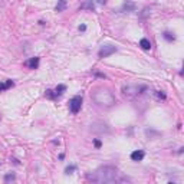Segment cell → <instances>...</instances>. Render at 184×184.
Here are the masks:
<instances>
[{
    "label": "cell",
    "mask_w": 184,
    "mask_h": 184,
    "mask_svg": "<svg viewBox=\"0 0 184 184\" xmlns=\"http://www.w3.org/2000/svg\"><path fill=\"white\" fill-rule=\"evenodd\" d=\"M12 86H15V82L12 79H6L5 82H0V92H3V91H6Z\"/></svg>",
    "instance_id": "obj_11"
},
{
    "label": "cell",
    "mask_w": 184,
    "mask_h": 184,
    "mask_svg": "<svg viewBox=\"0 0 184 184\" xmlns=\"http://www.w3.org/2000/svg\"><path fill=\"white\" fill-rule=\"evenodd\" d=\"M92 99L96 105L99 106H104V108H111L115 105V95L109 91L108 88H104V86H99L96 89H94L92 92Z\"/></svg>",
    "instance_id": "obj_2"
},
{
    "label": "cell",
    "mask_w": 184,
    "mask_h": 184,
    "mask_svg": "<svg viewBox=\"0 0 184 184\" xmlns=\"http://www.w3.org/2000/svg\"><path fill=\"white\" fill-rule=\"evenodd\" d=\"M139 46H141V49H144V50H150V49H151V42L147 39V38H142V39L139 41Z\"/></svg>",
    "instance_id": "obj_12"
},
{
    "label": "cell",
    "mask_w": 184,
    "mask_h": 184,
    "mask_svg": "<svg viewBox=\"0 0 184 184\" xmlns=\"http://www.w3.org/2000/svg\"><path fill=\"white\" fill-rule=\"evenodd\" d=\"M144 157H145V153H144L142 150H135L134 153H131V160H132V161H135V163L142 161V160H144Z\"/></svg>",
    "instance_id": "obj_10"
},
{
    "label": "cell",
    "mask_w": 184,
    "mask_h": 184,
    "mask_svg": "<svg viewBox=\"0 0 184 184\" xmlns=\"http://www.w3.org/2000/svg\"><path fill=\"white\" fill-rule=\"evenodd\" d=\"M65 91H66V86H65V85H62V84H60V85H58V86H56V88L53 89V92H55V95H56V98H59V96H62Z\"/></svg>",
    "instance_id": "obj_14"
},
{
    "label": "cell",
    "mask_w": 184,
    "mask_h": 184,
    "mask_svg": "<svg viewBox=\"0 0 184 184\" xmlns=\"http://www.w3.org/2000/svg\"><path fill=\"white\" fill-rule=\"evenodd\" d=\"M148 16H150V9H148V7H145V9L141 12L139 17H141V19H145V17H148Z\"/></svg>",
    "instance_id": "obj_19"
},
{
    "label": "cell",
    "mask_w": 184,
    "mask_h": 184,
    "mask_svg": "<svg viewBox=\"0 0 184 184\" xmlns=\"http://www.w3.org/2000/svg\"><path fill=\"white\" fill-rule=\"evenodd\" d=\"M16 180V174L15 173H7L5 175V183H10V181H15Z\"/></svg>",
    "instance_id": "obj_16"
},
{
    "label": "cell",
    "mask_w": 184,
    "mask_h": 184,
    "mask_svg": "<svg viewBox=\"0 0 184 184\" xmlns=\"http://www.w3.org/2000/svg\"><path fill=\"white\" fill-rule=\"evenodd\" d=\"M66 9V0H58V5L55 6V12L60 13Z\"/></svg>",
    "instance_id": "obj_13"
},
{
    "label": "cell",
    "mask_w": 184,
    "mask_h": 184,
    "mask_svg": "<svg viewBox=\"0 0 184 184\" xmlns=\"http://www.w3.org/2000/svg\"><path fill=\"white\" fill-rule=\"evenodd\" d=\"M94 144H95L96 148H101V145H102V142H101L99 139H94Z\"/></svg>",
    "instance_id": "obj_21"
},
{
    "label": "cell",
    "mask_w": 184,
    "mask_h": 184,
    "mask_svg": "<svg viewBox=\"0 0 184 184\" xmlns=\"http://www.w3.org/2000/svg\"><path fill=\"white\" fill-rule=\"evenodd\" d=\"M89 131L91 132H95V134H109V132H111V128H109V125L105 124V122L96 121V122L91 124Z\"/></svg>",
    "instance_id": "obj_5"
},
{
    "label": "cell",
    "mask_w": 184,
    "mask_h": 184,
    "mask_svg": "<svg viewBox=\"0 0 184 184\" xmlns=\"http://www.w3.org/2000/svg\"><path fill=\"white\" fill-rule=\"evenodd\" d=\"M147 89L145 85H127V86H124L122 88V94L124 95H127V96H138V95H142Z\"/></svg>",
    "instance_id": "obj_3"
},
{
    "label": "cell",
    "mask_w": 184,
    "mask_h": 184,
    "mask_svg": "<svg viewBox=\"0 0 184 184\" xmlns=\"http://www.w3.org/2000/svg\"><path fill=\"white\" fill-rule=\"evenodd\" d=\"M75 170H76V165H75V164H70V165H68V167L65 168V174L69 175V174H72L73 171H75Z\"/></svg>",
    "instance_id": "obj_17"
},
{
    "label": "cell",
    "mask_w": 184,
    "mask_h": 184,
    "mask_svg": "<svg viewBox=\"0 0 184 184\" xmlns=\"http://www.w3.org/2000/svg\"><path fill=\"white\" fill-rule=\"evenodd\" d=\"M95 76H98V78H104V79L106 78V76H105V73H101V72H95Z\"/></svg>",
    "instance_id": "obj_22"
},
{
    "label": "cell",
    "mask_w": 184,
    "mask_h": 184,
    "mask_svg": "<svg viewBox=\"0 0 184 184\" xmlns=\"http://www.w3.org/2000/svg\"><path fill=\"white\" fill-rule=\"evenodd\" d=\"M39 62H41V58L35 56V58H30L29 60H26L25 65H26L29 69H38V68H39Z\"/></svg>",
    "instance_id": "obj_8"
},
{
    "label": "cell",
    "mask_w": 184,
    "mask_h": 184,
    "mask_svg": "<svg viewBox=\"0 0 184 184\" xmlns=\"http://www.w3.org/2000/svg\"><path fill=\"white\" fill-rule=\"evenodd\" d=\"M117 52V48L114 45H102L101 49L98 50V58L104 59V58H108V56H111L112 53Z\"/></svg>",
    "instance_id": "obj_6"
},
{
    "label": "cell",
    "mask_w": 184,
    "mask_h": 184,
    "mask_svg": "<svg viewBox=\"0 0 184 184\" xmlns=\"http://www.w3.org/2000/svg\"><path fill=\"white\" fill-rule=\"evenodd\" d=\"M95 2H96V3H99V5H105L106 0H95Z\"/></svg>",
    "instance_id": "obj_24"
},
{
    "label": "cell",
    "mask_w": 184,
    "mask_h": 184,
    "mask_svg": "<svg viewBox=\"0 0 184 184\" xmlns=\"http://www.w3.org/2000/svg\"><path fill=\"white\" fill-rule=\"evenodd\" d=\"M88 178L95 181V183H124V181H130V178L122 177L120 170L114 165H101L99 168H96V171L92 175L89 174Z\"/></svg>",
    "instance_id": "obj_1"
},
{
    "label": "cell",
    "mask_w": 184,
    "mask_h": 184,
    "mask_svg": "<svg viewBox=\"0 0 184 184\" xmlns=\"http://www.w3.org/2000/svg\"><path fill=\"white\" fill-rule=\"evenodd\" d=\"M0 121H2V115H0Z\"/></svg>",
    "instance_id": "obj_25"
},
{
    "label": "cell",
    "mask_w": 184,
    "mask_h": 184,
    "mask_svg": "<svg viewBox=\"0 0 184 184\" xmlns=\"http://www.w3.org/2000/svg\"><path fill=\"white\" fill-rule=\"evenodd\" d=\"M79 10H89V12H95V3H94V0H84V3L81 5Z\"/></svg>",
    "instance_id": "obj_9"
},
{
    "label": "cell",
    "mask_w": 184,
    "mask_h": 184,
    "mask_svg": "<svg viewBox=\"0 0 184 184\" xmlns=\"http://www.w3.org/2000/svg\"><path fill=\"white\" fill-rule=\"evenodd\" d=\"M82 102H84V98L82 95H75L69 99V111L72 114H78L82 108Z\"/></svg>",
    "instance_id": "obj_4"
},
{
    "label": "cell",
    "mask_w": 184,
    "mask_h": 184,
    "mask_svg": "<svg viewBox=\"0 0 184 184\" xmlns=\"http://www.w3.org/2000/svg\"><path fill=\"white\" fill-rule=\"evenodd\" d=\"M163 38H164L167 42H174V41H175V36H174V33H171V32H164V33H163Z\"/></svg>",
    "instance_id": "obj_15"
},
{
    "label": "cell",
    "mask_w": 184,
    "mask_h": 184,
    "mask_svg": "<svg viewBox=\"0 0 184 184\" xmlns=\"http://www.w3.org/2000/svg\"><path fill=\"white\" fill-rule=\"evenodd\" d=\"M78 30H79V32H85V30H86V25H81V26L78 27Z\"/></svg>",
    "instance_id": "obj_23"
},
{
    "label": "cell",
    "mask_w": 184,
    "mask_h": 184,
    "mask_svg": "<svg viewBox=\"0 0 184 184\" xmlns=\"http://www.w3.org/2000/svg\"><path fill=\"white\" fill-rule=\"evenodd\" d=\"M155 96H157L158 99H165V94H164L163 91H157V92H155Z\"/></svg>",
    "instance_id": "obj_20"
},
{
    "label": "cell",
    "mask_w": 184,
    "mask_h": 184,
    "mask_svg": "<svg viewBox=\"0 0 184 184\" xmlns=\"http://www.w3.org/2000/svg\"><path fill=\"white\" fill-rule=\"evenodd\" d=\"M45 96H46V98H49V99H58V98H56V95H55V92H53L52 89H48V91L45 92Z\"/></svg>",
    "instance_id": "obj_18"
},
{
    "label": "cell",
    "mask_w": 184,
    "mask_h": 184,
    "mask_svg": "<svg viewBox=\"0 0 184 184\" xmlns=\"http://www.w3.org/2000/svg\"><path fill=\"white\" fill-rule=\"evenodd\" d=\"M135 9H137V5L134 3V2H130V0H127V2L121 6V9H120V12H122V13H131V12H135Z\"/></svg>",
    "instance_id": "obj_7"
}]
</instances>
